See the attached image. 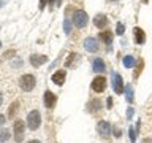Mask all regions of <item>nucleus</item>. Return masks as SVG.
Returning a JSON list of instances; mask_svg holds the SVG:
<instances>
[{
  "label": "nucleus",
  "mask_w": 152,
  "mask_h": 143,
  "mask_svg": "<svg viewBox=\"0 0 152 143\" xmlns=\"http://www.w3.org/2000/svg\"><path fill=\"white\" fill-rule=\"evenodd\" d=\"M41 124V114L38 110H32L30 113L27 114V126L30 130H37Z\"/></svg>",
  "instance_id": "f257e3e1"
},
{
  "label": "nucleus",
  "mask_w": 152,
  "mask_h": 143,
  "mask_svg": "<svg viewBox=\"0 0 152 143\" xmlns=\"http://www.w3.org/2000/svg\"><path fill=\"white\" fill-rule=\"evenodd\" d=\"M87 21H89V16H87V13L83 11V10H78V11H75L73 14V24L76 27H79V29H83L87 26Z\"/></svg>",
  "instance_id": "7ed1b4c3"
},
{
  "label": "nucleus",
  "mask_w": 152,
  "mask_h": 143,
  "mask_svg": "<svg viewBox=\"0 0 152 143\" xmlns=\"http://www.w3.org/2000/svg\"><path fill=\"white\" fill-rule=\"evenodd\" d=\"M142 69H144V60H142V59H140V60H138V65H136L135 72H133V78H135V80H138V78H140V75H141Z\"/></svg>",
  "instance_id": "f3484780"
},
{
  "label": "nucleus",
  "mask_w": 152,
  "mask_h": 143,
  "mask_svg": "<svg viewBox=\"0 0 152 143\" xmlns=\"http://www.w3.org/2000/svg\"><path fill=\"white\" fill-rule=\"evenodd\" d=\"M3 124H5V116L0 114V126H3Z\"/></svg>",
  "instance_id": "c85d7f7f"
},
{
  "label": "nucleus",
  "mask_w": 152,
  "mask_h": 143,
  "mask_svg": "<svg viewBox=\"0 0 152 143\" xmlns=\"http://www.w3.org/2000/svg\"><path fill=\"white\" fill-rule=\"evenodd\" d=\"M10 137H11V133H10L8 129H2V130H0V143L7 142Z\"/></svg>",
  "instance_id": "6ab92c4d"
},
{
  "label": "nucleus",
  "mask_w": 152,
  "mask_h": 143,
  "mask_svg": "<svg viewBox=\"0 0 152 143\" xmlns=\"http://www.w3.org/2000/svg\"><path fill=\"white\" fill-rule=\"evenodd\" d=\"M94 72H97V73H103L104 70H106V65H104V62L100 59V57H97V59L94 60Z\"/></svg>",
  "instance_id": "4468645a"
},
{
  "label": "nucleus",
  "mask_w": 152,
  "mask_h": 143,
  "mask_svg": "<svg viewBox=\"0 0 152 143\" xmlns=\"http://www.w3.org/2000/svg\"><path fill=\"white\" fill-rule=\"evenodd\" d=\"M128 132H130V140H132V143H135V140H136V129H135V127H130V129H128Z\"/></svg>",
  "instance_id": "393cba45"
},
{
  "label": "nucleus",
  "mask_w": 152,
  "mask_h": 143,
  "mask_svg": "<svg viewBox=\"0 0 152 143\" xmlns=\"http://www.w3.org/2000/svg\"><path fill=\"white\" fill-rule=\"evenodd\" d=\"M124 65H125L127 69H132V67L135 65V57L133 56H125L124 57Z\"/></svg>",
  "instance_id": "a211bd4d"
},
{
  "label": "nucleus",
  "mask_w": 152,
  "mask_h": 143,
  "mask_svg": "<svg viewBox=\"0 0 152 143\" xmlns=\"http://www.w3.org/2000/svg\"><path fill=\"white\" fill-rule=\"evenodd\" d=\"M0 46H2V41H0Z\"/></svg>",
  "instance_id": "c9c22d12"
},
{
  "label": "nucleus",
  "mask_w": 152,
  "mask_h": 143,
  "mask_svg": "<svg viewBox=\"0 0 152 143\" xmlns=\"http://www.w3.org/2000/svg\"><path fill=\"white\" fill-rule=\"evenodd\" d=\"M64 30H65L66 35L71 32V22L68 21V18H65V21H64Z\"/></svg>",
  "instance_id": "4be33fe9"
},
{
  "label": "nucleus",
  "mask_w": 152,
  "mask_h": 143,
  "mask_svg": "<svg viewBox=\"0 0 152 143\" xmlns=\"http://www.w3.org/2000/svg\"><path fill=\"white\" fill-rule=\"evenodd\" d=\"M28 143H41V142H40V140H30Z\"/></svg>",
  "instance_id": "2f4dec72"
},
{
  "label": "nucleus",
  "mask_w": 152,
  "mask_h": 143,
  "mask_svg": "<svg viewBox=\"0 0 152 143\" xmlns=\"http://www.w3.org/2000/svg\"><path fill=\"white\" fill-rule=\"evenodd\" d=\"M92 89L95 92H103L106 89V78L102 75V76H97V78L92 80Z\"/></svg>",
  "instance_id": "423d86ee"
},
{
  "label": "nucleus",
  "mask_w": 152,
  "mask_h": 143,
  "mask_svg": "<svg viewBox=\"0 0 152 143\" xmlns=\"http://www.w3.org/2000/svg\"><path fill=\"white\" fill-rule=\"evenodd\" d=\"M132 116H133V108L128 107V110H127V119H132Z\"/></svg>",
  "instance_id": "a878e982"
},
{
  "label": "nucleus",
  "mask_w": 152,
  "mask_h": 143,
  "mask_svg": "<svg viewBox=\"0 0 152 143\" xmlns=\"http://www.w3.org/2000/svg\"><path fill=\"white\" fill-rule=\"evenodd\" d=\"M24 130H26V124L21 119H16L14 121V126H13V132H14V140L18 143H21L24 140Z\"/></svg>",
  "instance_id": "20e7f679"
},
{
  "label": "nucleus",
  "mask_w": 152,
  "mask_h": 143,
  "mask_svg": "<svg viewBox=\"0 0 152 143\" xmlns=\"http://www.w3.org/2000/svg\"><path fill=\"white\" fill-rule=\"evenodd\" d=\"M97 130L100 133V137H103V138H108L109 135H111V126H109L108 121H98Z\"/></svg>",
  "instance_id": "0eeeda50"
},
{
  "label": "nucleus",
  "mask_w": 152,
  "mask_h": 143,
  "mask_svg": "<svg viewBox=\"0 0 152 143\" xmlns=\"http://www.w3.org/2000/svg\"><path fill=\"white\" fill-rule=\"evenodd\" d=\"M106 103H108V105H106L108 108H113V99H111V97H108V100H106Z\"/></svg>",
  "instance_id": "bb28decb"
},
{
  "label": "nucleus",
  "mask_w": 152,
  "mask_h": 143,
  "mask_svg": "<svg viewBox=\"0 0 152 143\" xmlns=\"http://www.w3.org/2000/svg\"><path fill=\"white\" fill-rule=\"evenodd\" d=\"M135 43H138V45H144L146 43V33L144 30H142L141 27H135Z\"/></svg>",
  "instance_id": "9b49d317"
},
{
  "label": "nucleus",
  "mask_w": 152,
  "mask_h": 143,
  "mask_svg": "<svg viewBox=\"0 0 152 143\" xmlns=\"http://www.w3.org/2000/svg\"><path fill=\"white\" fill-rule=\"evenodd\" d=\"M147 2H149V0H142V3H147Z\"/></svg>",
  "instance_id": "72a5a7b5"
},
{
  "label": "nucleus",
  "mask_w": 152,
  "mask_h": 143,
  "mask_svg": "<svg viewBox=\"0 0 152 143\" xmlns=\"http://www.w3.org/2000/svg\"><path fill=\"white\" fill-rule=\"evenodd\" d=\"M142 143H152V140H151V138H144V140H142Z\"/></svg>",
  "instance_id": "c756f323"
},
{
  "label": "nucleus",
  "mask_w": 152,
  "mask_h": 143,
  "mask_svg": "<svg viewBox=\"0 0 152 143\" xmlns=\"http://www.w3.org/2000/svg\"><path fill=\"white\" fill-rule=\"evenodd\" d=\"M57 102V97L54 94L51 92V91H46L45 92V105H46V108H52L56 105Z\"/></svg>",
  "instance_id": "f8f14e48"
},
{
  "label": "nucleus",
  "mask_w": 152,
  "mask_h": 143,
  "mask_svg": "<svg viewBox=\"0 0 152 143\" xmlns=\"http://www.w3.org/2000/svg\"><path fill=\"white\" fill-rule=\"evenodd\" d=\"M45 5H46V0H40V10L45 8Z\"/></svg>",
  "instance_id": "cd10ccee"
},
{
  "label": "nucleus",
  "mask_w": 152,
  "mask_h": 143,
  "mask_svg": "<svg viewBox=\"0 0 152 143\" xmlns=\"http://www.w3.org/2000/svg\"><path fill=\"white\" fill-rule=\"evenodd\" d=\"M56 5H57V7H60V5H62V0H56Z\"/></svg>",
  "instance_id": "7c9ffc66"
},
{
  "label": "nucleus",
  "mask_w": 152,
  "mask_h": 143,
  "mask_svg": "<svg viewBox=\"0 0 152 143\" xmlns=\"http://www.w3.org/2000/svg\"><path fill=\"white\" fill-rule=\"evenodd\" d=\"M113 91L116 94H122L124 92V80L119 73L113 72Z\"/></svg>",
  "instance_id": "39448f33"
},
{
  "label": "nucleus",
  "mask_w": 152,
  "mask_h": 143,
  "mask_svg": "<svg viewBox=\"0 0 152 143\" xmlns=\"http://www.w3.org/2000/svg\"><path fill=\"white\" fill-rule=\"evenodd\" d=\"M45 62H48V56H43V54H32L30 56V64H32V67H40V65H43Z\"/></svg>",
  "instance_id": "1a4fd4ad"
},
{
  "label": "nucleus",
  "mask_w": 152,
  "mask_h": 143,
  "mask_svg": "<svg viewBox=\"0 0 152 143\" xmlns=\"http://www.w3.org/2000/svg\"><path fill=\"white\" fill-rule=\"evenodd\" d=\"M65 78H66V73H65V70H57L54 75H52V83L57 84V86H62L65 83Z\"/></svg>",
  "instance_id": "9d476101"
},
{
  "label": "nucleus",
  "mask_w": 152,
  "mask_h": 143,
  "mask_svg": "<svg viewBox=\"0 0 152 143\" xmlns=\"http://www.w3.org/2000/svg\"><path fill=\"white\" fill-rule=\"evenodd\" d=\"M18 102H14V103H11V107H10V110H8V116L10 118H14L16 116V113H18Z\"/></svg>",
  "instance_id": "412c9836"
},
{
  "label": "nucleus",
  "mask_w": 152,
  "mask_h": 143,
  "mask_svg": "<svg viewBox=\"0 0 152 143\" xmlns=\"http://www.w3.org/2000/svg\"><path fill=\"white\" fill-rule=\"evenodd\" d=\"M98 107H100V100H92L90 105H89V111H95Z\"/></svg>",
  "instance_id": "5701e85b"
},
{
  "label": "nucleus",
  "mask_w": 152,
  "mask_h": 143,
  "mask_svg": "<svg viewBox=\"0 0 152 143\" xmlns=\"http://www.w3.org/2000/svg\"><path fill=\"white\" fill-rule=\"evenodd\" d=\"M94 24H95V27H98V29H104L108 26V18L104 16V14H98V16L94 18Z\"/></svg>",
  "instance_id": "ddd939ff"
},
{
  "label": "nucleus",
  "mask_w": 152,
  "mask_h": 143,
  "mask_svg": "<svg viewBox=\"0 0 152 143\" xmlns=\"http://www.w3.org/2000/svg\"><path fill=\"white\" fill-rule=\"evenodd\" d=\"M76 60H79V56H78V52H70L68 59L65 60V67H70V69H75V64H76Z\"/></svg>",
  "instance_id": "2eb2a0df"
},
{
  "label": "nucleus",
  "mask_w": 152,
  "mask_h": 143,
  "mask_svg": "<svg viewBox=\"0 0 152 143\" xmlns=\"http://www.w3.org/2000/svg\"><path fill=\"white\" fill-rule=\"evenodd\" d=\"M49 3H54V0H49Z\"/></svg>",
  "instance_id": "f704fd0d"
},
{
  "label": "nucleus",
  "mask_w": 152,
  "mask_h": 143,
  "mask_svg": "<svg viewBox=\"0 0 152 143\" xmlns=\"http://www.w3.org/2000/svg\"><path fill=\"white\" fill-rule=\"evenodd\" d=\"M0 105H2V94H0Z\"/></svg>",
  "instance_id": "473e14b6"
},
{
  "label": "nucleus",
  "mask_w": 152,
  "mask_h": 143,
  "mask_svg": "<svg viewBox=\"0 0 152 143\" xmlns=\"http://www.w3.org/2000/svg\"><path fill=\"white\" fill-rule=\"evenodd\" d=\"M84 48H86V49H87L89 52H97L98 48H100V45H98V41L95 40V38L87 37V38L84 40Z\"/></svg>",
  "instance_id": "6e6552de"
},
{
  "label": "nucleus",
  "mask_w": 152,
  "mask_h": 143,
  "mask_svg": "<svg viewBox=\"0 0 152 143\" xmlns=\"http://www.w3.org/2000/svg\"><path fill=\"white\" fill-rule=\"evenodd\" d=\"M35 83H37V80L33 75H22L21 80H19V86H21V89L26 91V92H30V91L35 88Z\"/></svg>",
  "instance_id": "f03ea898"
},
{
  "label": "nucleus",
  "mask_w": 152,
  "mask_h": 143,
  "mask_svg": "<svg viewBox=\"0 0 152 143\" xmlns=\"http://www.w3.org/2000/svg\"><path fill=\"white\" fill-rule=\"evenodd\" d=\"M125 92H127V102L132 103V102H133V86H132V84H127Z\"/></svg>",
  "instance_id": "aec40b11"
},
{
  "label": "nucleus",
  "mask_w": 152,
  "mask_h": 143,
  "mask_svg": "<svg viewBox=\"0 0 152 143\" xmlns=\"http://www.w3.org/2000/svg\"><path fill=\"white\" fill-rule=\"evenodd\" d=\"M124 32H125V26H124L122 22H117V26H116V33H117V35H122Z\"/></svg>",
  "instance_id": "b1692460"
},
{
  "label": "nucleus",
  "mask_w": 152,
  "mask_h": 143,
  "mask_svg": "<svg viewBox=\"0 0 152 143\" xmlns=\"http://www.w3.org/2000/svg\"><path fill=\"white\" fill-rule=\"evenodd\" d=\"M98 38H100L102 41H104L106 45H109V43L113 41V32H111V30H103V32H100Z\"/></svg>",
  "instance_id": "dca6fc26"
}]
</instances>
